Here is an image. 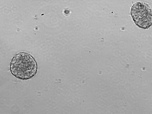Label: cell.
<instances>
[{
	"mask_svg": "<svg viewBox=\"0 0 152 114\" xmlns=\"http://www.w3.org/2000/svg\"><path fill=\"white\" fill-rule=\"evenodd\" d=\"M10 70L12 74L21 80L31 78L36 74L37 63L30 55L20 53L16 55L12 60Z\"/></svg>",
	"mask_w": 152,
	"mask_h": 114,
	"instance_id": "obj_1",
	"label": "cell"
},
{
	"mask_svg": "<svg viewBox=\"0 0 152 114\" xmlns=\"http://www.w3.org/2000/svg\"><path fill=\"white\" fill-rule=\"evenodd\" d=\"M130 13L134 22L139 27L146 29L152 26V10L148 4L142 1L134 3Z\"/></svg>",
	"mask_w": 152,
	"mask_h": 114,
	"instance_id": "obj_2",
	"label": "cell"
}]
</instances>
